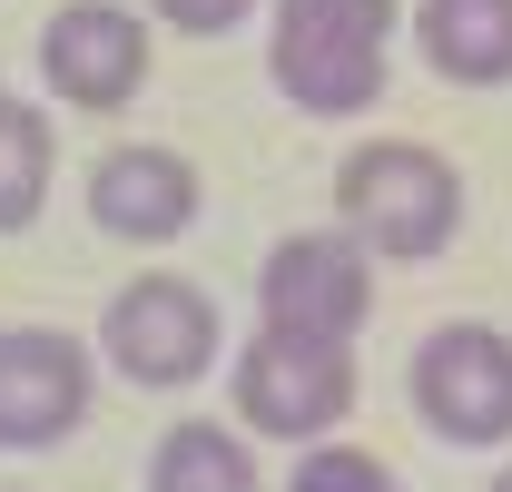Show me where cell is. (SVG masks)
Segmentation results:
<instances>
[{"label":"cell","instance_id":"6da1fadb","mask_svg":"<svg viewBox=\"0 0 512 492\" xmlns=\"http://www.w3.org/2000/svg\"><path fill=\"white\" fill-rule=\"evenodd\" d=\"M404 0H266V79L306 119H365L394 89Z\"/></svg>","mask_w":512,"mask_h":492},{"label":"cell","instance_id":"7a4b0ae2","mask_svg":"<svg viewBox=\"0 0 512 492\" xmlns=\"http://www.w3.org/2000/svg\"><path fill=\"white\" fill-rule=\"evenodd\" d=\"M335 227L375 266H434L463 237V168L424 138H365L335 168Z\"/></svg>","mask_w":512,"mask_h":492},{"label":"cell","instance_id":"3957f363","mask_svg":"<svg viewBox=\"0 0 512 492\" xmlns=\"http://www.w3.org/2000/svg\"><path fill=\"white\" fill-rule=\"evenodd\" d=\"M404 404L414 424L453 453H503L512 443V335L483 315H444L404 355Z\"/></svg>","mask_w":512,"mask_h":492},{"label":"cell","instance_id":"277c9868","mask_svg":"<svg viewBox=\"0 0 512 492\" xmlns=\"http://www.w3.org/2000/svg\"><path fill=\"white\" fill-rule=\"evenodd\" d=\"M355 345H335V335H286V325H256L247 355L227 365V394H237V424L256 443H325V433H345L355 414Z\"/></svg>","mask_w":512,"mask_h":492},{"label":"cell","instance_id":"5b68a950","mask_svg":"<svg viewBox=\"0 0 512 492\" xmlns=\"http://www.w3.org/2000/svg\"><path fill=\"white\" fill-rule=\"evenodd\" d=\"M227 355V325H217V296L188 286V276H128L109 315H99V365L138 384V394H178Z\"/></svg>","mask_w":512,"mask_h":492},{"label":"cell","instance_id":"8992f818","mask_svg":"<svg viewBox=\"0 0 512 492\" xmlns=\"http://www.w3.org/2000/svg\"><path fill=\"white\" fill-rule=\"evenodd\" d=\"M148 30H158V20L128 10V0H60V10L40 20V89H50L60 109H79V119L138 109L148 60H158Z\"/></svg>","mask_w":512,"mask_h":492},{"label":"cell","instance_id":"52a82bcc","mask_svg":"<svg viewBox=\"0 0 512 492\" xmlns=\"http://www.w3.org/2000/svg\"><path fill=\"white\" fill-rule=\"evenodd\" d=\"M365 315H375V256L345 227H296V237L266 246V266H256V325L355 345Z\"/></svg>","mask_w":512,"mask_h":492},{"label":"cell","instance_id":"ba28073f","mask_svg":"<svg viewBox=\"0 0 512 492\" xmlns=\"http://www.w3.org/2000/svg\"><path fill=\"white\" fill-rule=\"evenodd\" d=\"M99 355L69 325H10L0 335V453H50L89 424Z\"/></svg>","mask_w":512,"mask_h":492},{"label":"cell","instance_id":"9c48e42d","mask_svg":"<svg viewBox=\"0 0 512 492\" xmlns=\"http://www.w3.org/2000/svg\"><path fill=\"white\" fill-rule=\"evenodd\" d=\"M89 227L119 246H178L197 227V207H207V178H197V158L178 148H158V138H119V148H99L89 158Z\"/></svg>","mask_w":512,"mask_h":492},{"label":"cell","instance_id":"30bf717a","mask_svg":"<svg viewBox=\"0 0 512 492\" xmlns=\"http://www.w3.org/2000/svg\"><path fill=\"white\" fill-rule=\"evenodd\" d=\"M414 60L444 89H512V0H414Z\"/></svg>","mask_w":512,"mask_h":492},{"label":"cell","instance_id":"8fae6325","mask_svg":"<svg viewBox=\"0 0 512 492\" xmlns=\"http://www.w3.org/2000/svg\"><path fill=\"white\" fill-rule=\"evenodd\" d=\"M148 492H256V443L237 424H168L148 443Z\"/></svg>","mask_w":512,"mask_h":492},{"label":"cell","instance_id":"7c38bea8","mask_svg":"<svg viewBox=\"0 0 512 492\" xmlns=\"http://www.w3.org/2000/svg\"><path fill=\"white\" fill-rule=\"evenodd\" d=\"M50 178H60V138L40 109H0V237H20V227H40V207H50Z\"/></svg>","mask_w":512,"mask_h":492},{"label":"cell","instance_id":"4fadbf2b","mask_svg":"<svg viewBox=\"0 0 512 492\" xmlns=\"http://www.w3.org/2000/svg\"><path fill=\"white\" fill-rule=\"evenodd\" d=\"M286 492H404V483H394V463H384V453L345 443V433H325V443H296Z\"/></svg>","mask_w":512,"mask_h":492},{"label":"cell","instance_id":"5bb4252c","mask_svg":"<svg viewBox=\"0 0 512 492\" xmlns=\"http://www.w3.org/2000/svg\"><path fill=\"white\" fill-rule=\"evenodd\" d=\"M148 20L178 30V40H227V30L256 20V0H148Z\"/></svg>","mask_w":512,"mask_h":492},{"label":"cell","instance_id":"9a60e30c","mask_svg":"<svg viewBox=\"0 0 512 492\" xmlns=\"http://www.w3.org/2000/svg\"><path fill=\"white\" fill-rule=\"evenodd\" d=\"M483 492H512V463H503V473H493V483H483Z\"/></svg>","mask_w":512,"mask_h":492},{"label":"cell","instance_id":"2e32d148","mask_svg":"<svg viewBox=\"0 0 512 492\" xmlns=\"http://www.w3.org/2000/svg\"><path fill=\"white\" fill-rule=\"evenodd\" d=\"M0 109H10V89H0Z\"/></svg>","mask_w":512,"mask_h":492}]
</instances>
